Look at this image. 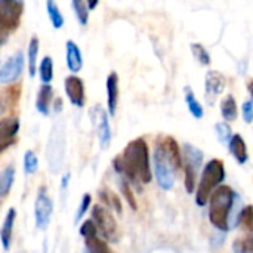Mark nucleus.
<instances>
[{"label": "nucleus", "mask_w": 253, "mask_h": 253, "mask_svg": "<svg viewBox=\"0 0 253 253\" xmlns=\"http://www.w3.org/2000/svg\"><path fill=\"white\" fill-rule=\"evenodd\" d=\"M46 12H47V16H49L50 24H52L53 28L59 30V28L64 27V22H65L64 15H62L59 6H58L53 0H47V1H46Z\"/></svg>", "instance_id": "obj_27"}, {"label": "nucleus", "mask_w": 253, "mask_h": 253, "mask_svg": "<svg viewBox=\"0 0 253 253\" xmlns=\"http://www.w3.org/2000/svg\"><path fill=\"white\" fill-rule=\"evenodd\" d=\"M236 199H237V193L228 185H221L211 196V199H209V221L216 230H219L222 233L230 231Z\"/></svg>", "instance_id": "obj_2"}, {"label": "nucleus", "mask_w": 253, "mask_h": 253, "mask_svg": "<svg viewBox=\"0 0 253 253\" xmlns=\"http://www.w3.org/2000/svg\"><path fill=\"white\" fill-rule=\"evenodd\" d=\"M119 185H120V191H122V194H123L125 200L127 202L129 208H130L132 211H138V203H136L135 194H133V191H132V188H130V182L122 178Z\"/></svg>", "instance_id": "obj_34"}, {"label": "nucleus", "mask_w": 253, "mask_h": 253, "mask_svg": "<svg viewBox=\"0 0 253 253\" xmlns=\"http://www.w3.org/2000/svg\"><path fill=\"white\" fill-rule=\"evenodd\" d=\"M64 139V127L59 126L58 123L53 126V132L50 133V139L47 144V157H49V163L52 168V172H56L58 168H61L62 163V156H64V147L65 144H58Z\"/></svg>", "instance_id": "obj_10"}, {"label": "nucleus", "mask_w": 253, "mask_h": 253, "mask_svg": "<svg viewBox=\"0 0 253 253\" xmlns=\"http://www.w3.org/2000/svg\"><path fill=\"white\" fill-rule=\"evenodd\" d=\"M184 98H185V102H187V107H188L190 114H191L194 119H197V120L203 119V116H205V108H203V105L200 104V101L196 98L194 90H193L191 86H185V87H184Z\"/></svg>", "instance_id": "obj_19"}, {"label": "nucleus", "mask_w": 253, "mask_h": 253, "mask_svg": "<svg viewBox=\"0 0 253 253\" xmlns=\"http://www.w3.org/2000/svg\"><path fill=\"white\" fill-rule=\"evenodd\" d=\"M92 219L107 242H117V221L108 208L95 205L92 208Z\"/></svg>", "instance_id": "obj_6"}, {"label": "nucleus", "mask_w": 253, "mask_h": 253, "mask_svg": "<svg viewBox=\"0 0 253 253\" xmlns=\"http://www.w3.org/2000/svg\"><path fill=\"white\" fill-rule=\"evenodd\" d=\"M19 132L18 117H4L0 122V153H4L10 145L16 142Z\"/></svg>", "instance_id": "obj_13"}, {"label": "nucleus", "mask_w": 253, "mask_h": 253, "mask_svg": "<svg viewBox=\"0 0 253 253\" xmlns=\"http://www.w3.org/2000/svg\"><path fill=\"white\" fill-rule=\"evenodd\" d=\"M98 4H99V1H98V0H90V1H87V7H89V10L95 9Z\"/></svg>", "instance_id": "obj_41"}, {"label": "nucleus", "mask_w": 253, "mask_h": 253, "mask_svg": "<svg viewBox=\"0 0 253 253\" xmlns=\"http://www.w3.org/2000/svg\"><path fill=\"white\" fill-rule=\"evenodd\" d=\"M70 179H71V173L70 172H67L62 178H61V188L65 191L67 188H68V184H70Z\"/></svg>", "instance_id": "obj_40"}, {"label": "nucleus", "mask_w": 253, "mask_h": 253, "mask_svg": "<svg viewBox=\"0 0 253 253\" xmlns=\"http://www.w3.org/2000/svg\"><path fill=\"white\" fill-rule=\"evenodd\" d=\"M239 225L245 231H249L251 234H253V205L245 206L239 218Z\"/></svg>", "instance_id": "obj_35"}, {"label": "nucleus", "mask_w": 253, "mask_h": 253, "mask_svg": "<svg viewBox=\"0 0 253 253\" xmlns=\"http://www.w3.org/2000/svg\"><path fill=\"white\" fill-rule=\"evenodd\" d=\"M98 197H99V200H101L102 203H105V205H107V208L113 209V211H114V212H117L119 215H122V213H123V206H122V202H120L119 196H117L114 191H111L110 188L99 190Z\"/></svg>", "instance_id": "obj_25"}, {"label": "nucleus", "mask_w": 253, "mask_h": 253, "mask_svg": "<svg viewBox=\"0 0 253 253\" xmlns=\"http://www.w3.org/2000/svg\"><path fill=\"white\" fill-rule=\"evenodd\" d=\"M65 62L71 74H77L83 67V56L80 52V47L74 40H67L65 43Z\"/></svg>", "instance_id": "obj_15"}, {"label": "nucleus", "mask_w": 253, "mask_h": 253, "mask_svg": "<svg viewBox=\"0 0 253 253\" xmlns=\"http://www.w3.org/2000/svg\"><path fill=\"white\" fill-rule=\"evenodd\" d=\"M21 83H13V84H9L4 90H3V95H1V111H4L6 108H13L19 98H21Z\"/></svg>", "instance_id": "obj_20"}, {"label": "nucleus", "mask_w": 253, "mask_h": 253, "mask_svg": "<svg viewBox=\"0 0 253 253\" xmlns=\"http://www.w3.org/2000/svg\"><path fill=\"white\" fill-rule=\"evenodd\" d=\"M153 160H154V175L159 187L165 191L172 190L175 185L176 172L181 169L159 141H156Z\"/></svg>", "instance_id": "obj_4"}, {"label": "nucleus", "mask_w": 253, "mask_h": 253, "mask_svg": "<svg viewBox=\"0 0 253 253\" xmlns=\"http://www.w3.org/2000/svg\"><path fill=\"white\" fill-rule=\"evenodd\" d=\"M242 113H243V119L246 123H252L253 122V102L252 101H245L242 105Z\"/></svg>", "instance_id": "obj_39"}, {"label": "nucleus", "mask_w": 253, "mask_h": 253, "mask_svg": "<svg viewBox=\"0 0 253 253\" xmlns=\"http://www.w3.org/2000/svg\"><path fill=\"white\" fill-rule=\"evenodd\" d=\"M182 157H184V162L191 163L196 168L202 169V166H203V151L200 148H197L196 145H193L190 142H185L182 145Z\"/></svg>", "instance_id": "obj_22"}, {"label": "nucleus", "mask_w": 253, "mask_h": 253, "mask_svg": "<svg viewBox=\"0 0 253 253\" xmlns=\"http://www.w3.org/2000/svg\"><path fill=\"white\" fill-rule=\"evenodd\" d=\"M108 110H105L102 105L96 104L90 110L92 122L96 129L98 141L101 150H108L111 144V127H110V120H108Z\"/></svg>", "instance_id": "obj_7"}, {"label": "nucleus", "mask_w": 253, "mask_h": 253, "mask_svg": "<svg viewBox=\"0 0 253 253\" xmlns=\"http://www.w3.org/2000/svg\"><path fill=\"white\" fill-rule=\"evenodd\" d=\"M221 108V116L224 117V122H234L237 119L239 110H237V101L233 95H227L221 99L219 104Z\"/></svg>", "instance_id": "obj_21"}, {"label": "nucleus", "mask_w": 253, "mask_h": 253, "mask_svg": "<svg viewBox=\"0 0 253 253\" xmlns=\"http://www.w3.org/2000/svg\"><path fill=\"white\" fill-rule=\"evenodd\" d=\"M107 87V110L110 116H116L119 107V76L116 71H111L105 80Z\"/></svg>", "instance_id": "obj_14"}, {"label": "nucleus", "mask_w": 253, "mask_h": 253, "mask_svg": "<svg viewBox=\"0 0 253 253\" xmlns=\"http://www.w3.org/2000/svg\"><path fill=\"white\" fill-rule=\"evenodd\" d=\"M24 13L21 0H0V44L7 42V37L18 30Z\"/></svg>", "instance_id": "obj_5"}, {"label": "nucleus", "mask_w": 253, "mask_h": 253, "mask_svg": "<svg viewBox=\"0 0 253 253\" xmlns=\"http://www.w3.org/2000/svg\"><path fill=\"white\" fill-rule=\"evenodd\" d=\"M84 245H86L87 253H114V251L108 246V243L99 239L98 236L92 239H86Z\"/></svg>", "instance_id": "obj_29"}, {"label": "nucleus", "mask_w": 253, "mask_h": 253, "mask_svg": "<svg viewBox=\"0 0 253 253\" xmlns=\"http://www.w3.org/2000/svg\"><path fill=\"white\" fill-rule=\"evenodd\" d=\"M13 181H15V166L9 165L0 173V197L1 199L7 197L13 185Z\"/></svg>", "instance_id": "obj_24"}, {"label": "nucleus", "mask_w": 253, "mask_h": 253, "mask_svg": "<svg viewBox=\"0 0 253 253\" xmlns=\"http://www.w3.org/2000/svg\"><path fill=\"white\" fill-rule=\"evenodd\" d=\"M79 233H80V236H82L84 240H86V239L96 237V234H98V228H96V225H95L93 219L90 218V219L83 221V222H82V225H80Z\"/></svg>", "instance_id": "obj_37"}, {"label": "nucleus", "mask_w": 253, "mask_h": 253, "mask_svg": "<svg viewBox=\"0 0 253 253\" xmlns=\"http://www.w3.org/2000/svg\"><path fill=\"white\" fill-rule=\"evenodd\" d=\"M53 213V203L49 194L46 193L44 187L39 188V193L36 196L34 202V219H36V227L39 230H46L49 227L50 218Z\"/></svg>", "instance_id": "obj_8"}, {"label": "nucleus", "mask_w": 253, "mask_h": 253, "mask_svg": "<svg viewBox=\"0 0 253 253\" xmlns=\"http://www.w3.org/2000/svg\"><path fill=\"white\" fill-rule=\"evenodd\" d=\"M39 37L33 36L28 43V56H27V64H28V74L30 77L36 76V68H37V61H39Z\"/></svg>", "instance_id": "obj_23"}, {"label": "nucleus", "mask_w": 253, "mask_h": 253, "mask_svg": "<svg viewBox=\"0 0 253 253\" xmlns=\"http://www.w3.org/2000/svg\"><path fill=\"white\" fill-rule=\"evenodd\" d=\"M215 133H216V138L218 141L222 144V145H230L234 133L231 130V126L227 123V122H218L215 125Z\"/></svg>", "instance_id": "obj_31"}, {"label": "nucleus", "mask_w": 253, "mask_h": 253, "mask_svg": "<svg viewBox=\"0 0 253 253\" xmlns=\"http://www.w3.org/2000/svg\"><path fill=\"white\" fill-rule=\"evenodd\" d=\"M248 90H249V93H251V98H252L251 101L253 102V79L248 82Z\"/></svg>", "instance_id": "obj_42"}, {"label": "nucleus", "mask_w": 253, "mask_h": 253, "mask_svg": "<svg viewBox=\"0 0 253 253\" xmlns=\"http://www.w3.org/2000/svg\"><path fill=\"white\" fill-rule=\"evenodd\" d=\"M15 219H16V211L15 208H10L4 216L1 230H0V240H1V246L3 249L7 252L10 245H12V237H13V225H15Z\"/></svg>", "instance_id": "obj_16"}, {"label": "nucleus", "mask_w": 253, "mask_h": 253, "mask_svg": "<svg viewBox=\"0 0 253 253\" xmlns=\"http://www.w3.org/2000/svg\"><path fill=\"white\" fill-rule=\"evenodd\" d=\"M233 248L236 253H253V234L246 237L245 240H236Z\"/></svg>", "instance_id": "obj_38"}, {"label": "nucleus", "mask_w": 253, "mask_h": 253, "mask_svg": "<svg viewBox=\"0 0 253 253\" xmlns=\"http://www.w3.org/2000/svg\"><path fill=\"white\" fill-rule=\"evenodd\" d=\"M64 87H65V93H67L68 101L74 107H77V108L84 107V101H86V96H84V83H83V80L79 76L70 74L68 77H65Z\"/></svg>", "instance_id": "obj_12"}, {"label": "nucleus", "mask_w": 253, "mask_h": 253, "mask_svg": "<svg viewBox=\"0 0 253 253\" xmlns=\"http://www.w3.org/2000/svg\"><path fill=\"white\" fill-rule=\"evenodd\" d=\"M227 86V79L216 70H209L205 79V96L209 104H215L216 98L222 95Z\"/></svg>", "instance_id": "obj_11"}, {"label": "nucleus", "mask_w": 253, "mask_h": 253, "mask_svg": "<svg viewBox=\"0 0 253 253\" xmlns=\"http://www.w3.org/2000/svg\"><path fill=\"white\" fill-rule=\"evenodd\" d=\"M39 76L43 84H50V82L53 80V61L52 56L46 55L39 65Z\"/></svg>", "instance_id": "obj_28"}, {"label": "nucleus", "mask_w": 253, "mask_h": 253, "mask_svg": "<svg viewBox=\"0 0 253 253\" xmlns=\"http://www.w3.org/2000/svg\"><path fill=\"white\" fill-rule=\"evenodd\" d=\"M199 168H196L191 163L184 162V173H185V179H184V185L188 194L194 193L197 190V175H199Z\"/></svg>", "instance_id": "obj_26"}, {"label": "nucleus", "mask_w": 253, "mask_h": 253, "mask_svg": "<svg viewBox=\"0 0 253 253\" xmlns=\"http://www.w3.org/2000/svg\"><path fill=\"white\" fill-rule=\"evenodd\" d=\"M71 7L74 9V13H76V18L79 21L80 25H87L89 22V7H87V1H83V0H73L71 1Z\"/></svg>", "instance_id": "obj_30"}, {"label": "nucleus", "mask_w": 253, "mask_h": 253, "mask_svg": "<svg viewBox=\"0 0 253 253\" xmlns=\"http://www.w3.org/2000/svg\"><path fill=\"white\" fill-rule=\"evenodd\" d=\"M225 181V166L219 159H212L206 163L197 190H196V205L203 208L209 203L211 196L216 188L222 185Z\"/></svg>", "instance_id": "obj_3"}, {"label": "nucleus", "mask_w": 253, "mask_h": 253, "mask_svg": "<svg viewBox=\"0 0 253 253\" xmlns=\"http://www.w3.org/2000/svg\"><path fill=\"white\" fill-rule=\"evenodd\" d=\"M52 99H53V87L50 84H42L36 96V110L42 116H49Z\"/></svg>", "instance_id": "obj_17"}, {"label": "nucleus", "mask_w": 253, "mask_h": 253, "mask_svg": "<svg viewBox=\"0 0 253 253\" xmlns=\"http://www.w3.org/2000/svg\"><path fill=\"white\" fill-rule=\"evenodd\" d=\"M191 52H193V56L197 59L199 64L202 65H209L212 62L211 59V53L206 50V47L202 44V43H191Z\"/></svg>", "instance_id": "obj_32"}, {"label": "nucleus", "mask_w": 253, "mask_h": 253, "mask_svg": "<svg viewBox=\"0 0 253 253\" xmlns=\"http://www.w3.org/2000/svg\"><path fill=\"white\" fill-rule=\"evenodd\" d=\"M25 58L21 50L15 52L10 58H7L0 67V83L1 84H13L18 82L24 71Z\"/></svg>", "instance_id": "obj_9"}, {"label": "nucleus", "mask_w": 253, "mask_h": 253, "mask_svg": "<svg viewBox=\"0 0 253 253\" xmlns=\"http://www.w3.org/2000/svg\"><path fill=\"white\" fill-rule=\"evenodd\" d=\"M90 205H92V196L89 193H84L82 200H80V205H79V208L76 211V216H74V222L76 224H79L83 219V216L87 212V209L90 208Z\"/></svg>", "instance_id": "obj_36"}, {"label": "nucleus", "mask_w": 253, "mask_h": 253, "mask_svg": "<svg viewBox=\"0 0 253 253\" xmlns=\"http://www.w3.org/2000/svg\"><path fill=\"white\" fill-rule=\"evenodd\" d=\"M39 169V159L33 150H27L24 153V172L25 175H33Z\"/></svg>", "instance_id": "obj_33"}, {"label": "nucleus", "mask_w": 253, "mask_h": 253, "mask_svg": "<svg viewBox=\"0 0 253 253\" xmlns=\"http://www.w3.org/2000/svg\"><path fill=\"white\" fill-rule=\"evenodd\" d=\"M230 153L233 154V157L236 159V162L239 165H245L249 160V151H248V145L245 138L240 133H236L228 145Z\"/></svg>", "instance_id": "obj_18"}, {"label": "nucleus", "mask_w": 253, "mask_h": 253, "mask_svg": "<svg viewBox=\"0 0 253 253\" xmlns=\"http://www.w3.org/2000/svg\"><path fill=\"white\" fill-rule=\"evenodd\" d=\"M113 168L123 179L138 188L141 184H150L153 181V172L147 141L144 138L130 141L123 153L113 159Z\"/></svg>", "instance_id": "obj_1"}]
</instances>
